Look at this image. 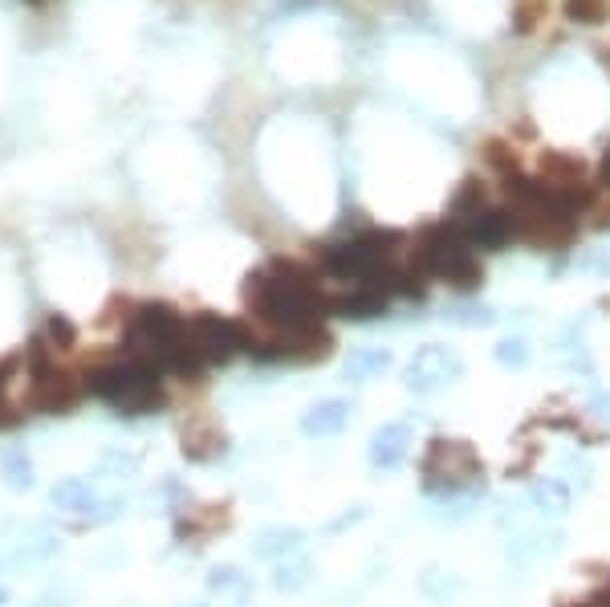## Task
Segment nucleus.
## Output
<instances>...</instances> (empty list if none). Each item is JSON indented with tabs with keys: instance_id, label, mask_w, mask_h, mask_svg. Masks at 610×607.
<instances>
[{
	"instance_id": "1",
	"label": "nucleus",
	"mask_w": 610,
	"mask_h": 607,
	"mask_svg": "<svg viewBox=\"0 0 610 607\" xmlns=\"http://www.w3.org/2000/svg\"><path fill=\"white\" fill-rule=\"evenodd\" d=\"M245 298L253 314L277 331L322 326V319L329 314V298L317 290L314 274L297 262H273L257 274H248Z\"/></svg>"
},
{
	"instance_id": "2",
	"label": "nucleus",
	"mask_w": 610,
	"mask_h": 607,
	"mask_svg": "<svg viewBox=\"0 0 610 607\" xmlns=\"http://www.w3.org/2000/svg\"><path fill=\"white\" fill-rule=\"evenodd\" d=\"M86 392L102 400L115 412L142 417L164 404V371L147 363V359H122V363H102L86 375Z\"/></svg>"
},
{
	"instance_id": "3",
	"label": "nucleus",
	"mask_w": 610,
	"mask_h": 607,
	"mask_svg": "<svg viewBox=\"0 0 610 607\" xmlns=\"http://www.w3.org/2000/svg\"><path fill=\"white\" fill-rule=\"evenodd\" d=\"M411 270L427 282V277H440L447 286H460V290H476L484 282V265L481 257L472 253V245L460 237L456 228L447 225H432L423 228L420 245L411 249Z\"/></svg>"
},
{
	"instance_id": "4",
	"label": "nucleus",
	"mask_w": 610,
	"mask_h": 607,
	"mask_svg": "<svg viewBox=\"0 0 610 607\" xmlns=\"http://www.w3.org/2000/svg\"><path fill=\"white\" fill-rule=\"evenodd\" d=\"M400 233L391 228H363L358 237L351 241H334L322 249V270L329 277H342V282H371L383 270L395 265V249H400Z\"/></svg>"
},
{
	"instance_id": "5",
	"label": "nucleus",
	"mask_w": 610,
	"mask_h": 607,
	"mask_svg": "<svg viewBox=\"0 0 610 607\" xmlns=\"http://www.w3.org/2000/svg\"><path fill=\"white\" fill-rule=\"evenodd\" d=\"M188 339L208 368L211 363H228L233 355L253 346L245 326L233 319H220V314H196V319H188Z\"/></svg>"
},
{
	"instance_id": "6",
	"label": "nucleus",
	"mask_w": 610,
	"mask_h": 607,
	"mask_svg": "<svg viewBox=\"0 0 610 607\" xmlns=\"http://www.w3.org/2000/svg\"><path fill=\"white\" fill-rule=\"evenodd\" d=\"M460 375H464V359H460L452 346L427 343L411 355L407 380L403 383H407V392H415V395H432V392H440V388H447V383H456Z\"/></svg>"
},
{
	"instance_id": "7",
	"label": "nucleus",
	"mask_w": 610,
	"mask_h": 607,
	"mask_svg": "<svg viewBox=\"0 0 610 607\" xmlns=\"http://www.w3.org/2000/svg\"><path fill=\"white\" fill-rule=\"evenodd\" d=\"M248 351L260 363H314L329 351V334L322 326H297V331H282L273 343H253Z\"/></svg>"
},
{
	"instance_id": "8",
	"label": "nucleus",
	"mask_w": 610,
	"mask_h": 607,
	"mask_svg": "<svg viewBox=\"0 0 610 607\" xmlns=\"http://www.w3.org/2000/svg\"><path fill=\"white\" fill-rule=\"evenodd\" d=\"M61 555V535L49 522H29L21 535L9 542V567L33 571V567H49Z\"/></svg>"
},
{
	"instance_id": "9",
	"label": "nucleus",
	"mask_w": 610,
	"mask_h": 607,
	"mask_svg": "<svg viewBox=\"0 0 610 607\" xmlns=\"http://www.w3.org/2000/svg\"><path fill=\"white\" fill-rule=\"evenodd\" d=\"M452 225V221H447ZM460 233V237L469 241L472 249H505L509 241L516 237V225H513V213H501V208H484V213L469 216V221H460V225H452Z\"/></svg>"
},
{
	"instance_id": "10",
	"label": "nucleus",
	"mask_w": 610,
	"mask_h": 607,
	"mask_svg": "<svg viewBox=\"0 0 610 607\" xmlns=\"http://www.w3.org/2000/svg\"><path fill=\"white\" fill-rule=\"evenodd\" d=\"M354 417V404L351 400H342V395H326V400H317L302 412V432L309 441H329V437H338L346 432Z\"/></svg>"
},
{
	"instance_id": "11",
	"label": "nucleus",
	"mask_w": 610,
	"mask_h": 607,
	"mask_svg": "<svg viewBox=\"0 0 610 607\" xmlns=\"http://www.w3.org/2000/svg\"><path fill=\"white\" fill-rule=\"evenodd\" d=\"M407 457H411V429L403 420L375 429V437L366 444V461H371V469H378V473H395Z\"/></svg>"
},
{
	"instance_id": "12",
	"label": "nucleus",
	"mask_w": 610,
	"mask_h": 607,
	"mask_svg": "<svg viewBox=\"0 0 610 607\" xmlns=\"http://www.w3.org/2000/svg\"><path fill=\"white\" fill-rule=\"evenodd\" d=\"M49 506L61 513H78V518H95L102 506V489L90 477H58L49 489Z\"/></svg>"
},
{
	"instance_id": "13",
	"label": "nucleus",
	"mask_w": 610,
	"mask_h": 607,
	"mask_svg": "<svg viewBox=\"0 0 610 607\" xmlns=\"http://www.w3.org/2000/svg\"><path fill=\"white\" fill-rule=\"evenodd\" d=\"M302 547H305V530H297V526H265V530H257V538H253V559L282 562V559H294Z\"/></svg>"
},
{
	"instance_id": "14",
	"label": "nucleus",
	"mask_w": 610,
	"mask_h": 607,
	"mask_svg": "<svg viewBox=\"0 0 610 607\" xmlns=\"http://www.w3.org/2000/svg\"><path fill=\"white\" fill-rule=\"evenodd\" d=\"M395 368V355L383 351V346H358L342 359V380L346 383H375L383 380L387 371Z\"/></svg>"
},
{
	"instance_id": "15",
	"label": "nucleus",
	"mask_w": 610,
	"mask_h": 607,
	"mask_svg": "<svg viewBox=\"0 0 610 607\" xmlns=\"http://www.w3.org/2000/svg\"><path fill=\"white\" fill-rule=\"evenodd\" d=\"M387 294L378 286H354L346 298L329 302V310L338 314V319H351V322H371V319H383L387 314Z\"/></svg>"
},
{
	"instance_id": "16",
	"label": "nucleus",
	"mask_w": 610,
	"mask_h": 607,
	"mask_svg": "<svg viewBox=\"0 0 610 607\" xmlns=\"http://www.w3.org/2000/svg\"><path fill=\"white\" fill-rule=\"evenodd\" d=\"M0 481H4V489H12V493H29V489L37 486V464L33 457L24 453V444H9V449L0 453Z\"/></svg>"
},
{
	"instance_id": "17",
	"label": "nucleus",
	"mask_w": 610,
	"mask_h": 607,
	"mask_svg": "<svg viewBox=\"0 0 610 607\" xmlns=\"http://www.w3.org/2000/svg\"><path fill=\"white\" fill-rule=\"evenodd\" d=\"M587 164L570 151H545L541 155V179L553 188H570V184H587Z\"/></svg>"
},
{
	"instance_id": "18",
	"label": "nucleus",
	"mask_w": 610,
	"mask_h": 607,
	"mask_svg": "<svg viewBox=\"0 0 610 607\" xmlns=\"http://www.w3.org/2000/svg\"><path fill=\"white\" fill-rule=\"evenodd\" d=\"M208 591L211 596H220V599H233V604H248V596H253V575H245L240 567H211L208 571Z\"/></svg>"
},
{
	"instance_id": "19",
	"label": "nucleus",
	"mask_w": 610,
	"mask_h": 607,
	"mask_svg": "<svg viewBox=\"0 0 610 607\" xmlns=\"http://www.w3.org/2000/svg\"><path fill=\"white\" fill-rule=\"evenodd\" d=\"M309 579H314V562L302 559V555L273 562V591H282V596H297V591H305Z\"/></svg>"
},
{
	"instance_id": "20",
	"label": "nucleus",
	"mask_w": 610,
	"mask_h": 607,
	"mask_svg": "<svg viewBox=\"0 0 610 607\" xmlns=\"http://www.w3.org/2000/svg\"><path fill=\"white\" fill-rule=\"evenodd\" d=\"M464 579H460L456 571H444V567H427V571L420 575V591L427 599H435V604H447V599H460L464 596Z\"/></svg>"
},
{
	"instance_id": "21",
	"label": "nucleus",
	"mask_w": 610,
	"mask_h": 607,
	"mask_svg": "<svg viewBox=\"0 0 610 607\" xmlns=\"http://www.w3.org/2000/svg\"><path fill=\"white\" fill-rule=\"evenodd\" d=\"M529 501H533L541 513L562 518V513L570 510V489H565L558 477H541V481H533V489H529Z\"/></svg>"
},
{
	"instance_id": "22",
	"label": "nucleus",
	"mask_w": 610,
	"mask_h": 607,
	"mask_svg": "<svg viewBox=\"0 0 610 607\" xmlns=\"http://www.w3.org/2000/svg\"><path fill=\"white\" fill-rule=\"evenodd\" d=\"M476 213H484V188H481V179L469 176L460 184L456 200H452V225H460V221H469V216H476Z\"/></svg>"
},
{
	"instance_id": "23",
	"label": "nucleus",
	"mask_w": 610,
	"mask_h": 607,
	"mask_svg": "<svg viewBox=\"0 0 610 607\" xmlns=\"http://www.w3.org/2000/svg\"><path fill=\"white\" fill-rule=\"evenodd\" d=\"M98 469H102V477H110V481H130V477L139 473V457L122 453V449H106Z\"/></svg>"
},
{
	"instance_id": "24",
	"label": "nucleus",
	"mask_w": 610,
	"mask_h": 607,
	"mask_svg": "<svg viewBox=\"0 0 610 607\" xmlns=\"http://www.w3.org/2000/svg\"><path fill=\"white\" fill-rule=\"evenodd\" d=\"M447 322H456V326H493L496 314L493 306H481V302H460L444 314Z\"/></svg>"
},
{
	"instance_id": "25",
	"label": "nucleus",
	"mask_w": 610,
	"mask_h": 607,
	"mask_svg": "<svg viewBox=\"0 0 610 607\" xmlns=\"http://www.w3.org/2000/svg\"><path fill=\"white\" fill-rule=\"evenodd\" d=\"M481 155H484V164L496 167L501 176H516V151L505 144V139H484Z\"/></svg>"
},
{
	"instance_id": "26",
	"label": "nucleus",
	"mask_w": 610,
	"mask_h": 607,
	"mask_svg": "<svg viewBox=\"0 0 610 607\" xmlns=\"http://www.w3.org/2000/svg\"><path fill=\"white\" fill-rule=\"evenodd\" d=\"M493 355H496V363H501L505 371H521L529 363V355H533V351H529L525 339H501V343L493 346Z\"/></svg>"
},
{
	"instance_id": "27",
	"label": "nucleus",
	"mask_w": 610,
	"mask_h": 607,
	"mask_svg": "<svg viewBox=\"0 0 610 607\" xmlns=\"http://www.w3.org/2000/svg\"><path fill=\"white\" fill-rule=\"evenodd\" d=\"M570 21H582V25H602L610 17V4L607 0H570Z\"/></svg>"
},
{
	"instance_id": "28",
	"label": "nucleus",
	"mask_w": 610,
	"mask_h": 607,
	"mask_svg": "<svg viewBox=\"0 0 610 607\" xmlns=\"http://www.w3.org/2000/svg\"><path fill=\"white\" fill-rule=\"evenodd\" d=\"M545 0H521V9L513 12V29L516 33H533L541 21H545Z\"/></svg>"
},
{
	"instance_id": "29",
	"label": "nucleus",
	"mask_w": 610,
	"mask_h": 607,
	"mask_svg": "<svg viewBox=\"0 0 610 607\" xmlns=\"http://www.w3.org/2000/svg\"><path fill=\"white\" fill-rule=\"evenodd\" d=\"M66 604H70V599H66V596H58V591H49V596L33 599V604H29V607H66Z\"/></svg>"
},
{
	"instance_id": "30",
	"label": "nucleus",
	"mask_w": 610,
	"mask_h": 607,
	"mask_svg": "<svg viewBox=\"0 0 610 607\" xmlns=\"http://www.w3.org/2000/svg\"><path fill=\"white\" fill-rule=\"evenodd\" d=\"M590 408H594L602 420H610V395H594V404H590Z\"/></svg>"
},
{
	"instance_id": "31",
	"label": "nucleus",
	"mask_w": 610,
	"mask_h": 607,
	"mask_svg": "<svg viewBox=\"0 0 610 607\" xmlns=\"http://www.w3.org/2000/svg\"><path fill=\"white\" fill-rule=\"evenodd\" d=\"M9 604H12V591L4 584H0V607H9Z\"/></svg>"
},
{
	"instance_id": "32",
	"label": "nucleus",
	"mask_w": 610,
	"mask_h": 607,
	"mask_svg": "<svg viewBox=\"0 0 610 607\" xmlns=\"http://www.w3.org/2000/svg\"><path fill=\"white\" fill-rule=\"evenodd\" d=\"M602 179L610 184V147H607V155H602Z\"/></svg>"
},
{
	"instance_id": "33",
	"label": "nucleus",
	"mask_w": 610,
	"mask_h": 607,
	"mask_svg": "<svg viewBox=\"0 0 610 607\" xmlns=\"http://www.w3.org/2000/svg\"><path fill=\"white\" fill-rule=\"evenodd\" d=\"M179 607H204V604H179Z\"/></svg>"
},
{
	"instance_id": "34",
	"label": "nucleus",
	"mask_w": 610,
	"mask_h": 607,
	"mask_svg": "<svg viewBox=\"0 0 610 607\" xmlns=\"http://www.w3.org/2000/svg\"><path fill=\"white\" fill-rule=\"evenodd\" d=\"M236 607H245V604H236Z\"/></svg>"
}]
</instances>
